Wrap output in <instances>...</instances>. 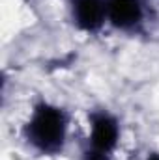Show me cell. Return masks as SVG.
Returning <instances> with one entry per match:
<instances>
[{
    "mask_svg": "<svg viewBox=\"0 0 159 160\" xmlns=\"http://www.w3.org/2000/svg\"><path fill=\"white\" fill-rule=\"evenodd\" d=\"M144 8L140 0H107V21L118 30H133L142 22Z\"/></svg>",
    "mask_w": 159,
    "mask_h": 160,
    "instance_id": "277c9868",
    "label": "cell"
},
{
    "mask_svg": "<svg viewBox=\"0 0 159 160\" xmlns=\"http://www.w3.org/2000/svg\"><path fill=\"white\" fill-rule=\"evenodd\" d=\"M68 136V116L62 108L40 102L25 125V140L41 155H56L64 149Z\"/></svg>",
    "mask_w": 159,
    "mask_h": 160,
    "instance_id": "6da1fadb",
    "label": "cell"
},
{
    "mask_svg": "<svg viewBox=\"0 0 159 160\" xmlns=\"http://www.w3.org/2000/svg\"><path fill=\"white\" fill-rule=\"evenodd\" d=\"M146 160H159V155H157V153H152V155H148V157H146Z\"/></svg>",
    "mask_w": 159,
    "mask_h": 160,
    "instance_id": "8992f818",
    "label": "cell"
},
{
    "mask_svg": "<svg viewBox=\"0 0 159 160\" xmlns=\"http://www.w3.org/2000/svg\"><path fill=\"white\" fill-rule=\"evenodd\" d=\"M109 157H111V155H107V153H101V151H96V149L88 147V149L84 151L82 160H109Z\"/></svg>",
    "mask_w": 159,
    "mask_h": 160,
    "instance_id": "5b68a950",
    "label": "cell"
},
{
    "mask_svg": "<svg viewBox=\"0 0 159 160\" xmlns=\"http://www.w3.org/2000/svg\"><path fill=\"white\" fill-rule=\"evenodd\" d=\"M73 22L84 32H97L107 21V0H71Z\"/></svg>",
    "mask_w": 159,
    "mask_h": 160,
    "instance_id": "3957f363",
    "label": "cell"
},
{
    "mask_svg": "<svg viewBox=\"0 0 159 160\" xmlns=\"http://www.w3.org/2000/svg\"><path fill=\"white\" fill-rule=\"evenodd\" d=\"M120 138L118 121L107 112L92 114V125H90V147L101 153L111 155V151L116 147Z\"/></svg>",
    "mask_w": 159,
    "mask_h": 160,
    "instance_id": "7a4b0ae2",
    "label": "cell"
}]
</instances>
